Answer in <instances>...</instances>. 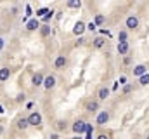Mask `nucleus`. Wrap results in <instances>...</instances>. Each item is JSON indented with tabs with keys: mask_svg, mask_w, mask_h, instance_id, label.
Segmentation results:
<instances>
[{
	"mask_svg": "<svg viewBox=\"0 0 149 139\" xmlns=\"http://www.w3.org/2000/svg\"><path fill=\"white\" fill-rule=\"evenodd\" d=\"M139 82H141V85H148L149 84V73L142 75V77H139Z\"/></svg>",
	"mask_w": 149,
	"mask_h": 139,
	"instance_id": "obj_21",
	"label": "nucleus"
},
{
	"mask_svg": "<svg viewBox=\"0 0 149 139\" xmlns=\"http://www.w3.org/2000/svg\"><path fill=\"white\" fill-rule=\"evenodd\" d=\"M49 138H50V139H59V134H57V132H52Z\"/></svg>",
	"mask_w": 149,
	"mask_h": 139,
	"instance_id": "obj_27",
	"label": "nucleus"
},
{
	"mask_svg": "<svg viewBox=\"0 0 149 139\" xmlns=\"http://www.w3.org/2000/svg\"><path fill=\"white\" fill-rule=\"evenodd\" d=\"M108 120H109V113L104 110V111H101V113L97 115L95 124H99V125H106V124H108Z\"/></svg>",
	"mask_w": 149,
	"mask_h": 139,
	"instance_id": "obj_5",
	"label": "nucleus"
},
{
	"mask_svg": "<svg viewBox=\"0 0 149 139\" xmlns=\"http://www.w3.org/2000/svg\"><path fill=\"white\" fill-rule=\"evenodd\" d=\"M28 124H30V127H38L40 124H42V115L38 113V111H31L28 117Z\"/></svg>",
	"mask_w": 149,
	"mask_h": 139,
	"instance_id": "obj_1",
	"label": "nucleus"
},
{
	"mask_svg": "<svg viewBox=\"0 0 149 139\" xmlns=\"http://www.w3.org/2000/svg\"><path fill=\"white\" fill-rule=\"evenodd\" d=\"M87 110H88V111H92V113H94V111H97V110H99V103H97V101L88 103V104H87Z\"/></svg>",
	"mask_w": 149,
	"mask_h": 139,
	"instance_id": "obj_18",
	"label": "nucleus"
},
{
	"mask_svg": "<svg viewBox=\"0 0 149 139\" xmlns=\"http://www.w3.org/2000/svg\"><path fill=\"white\" fill-rule=\"evenodd\" d=\"M73 132L76 134V136H81V134H85V129H87V122L85 120H76L73 124Z\"/></svg>",
	"mask_w": 149,
	"mask_h": 139,
	"instance_id": "obj_2",
	"label": "nucleus"
},
{
	"mask_svg": "<svg viewBox=\"0 0 149 139\" xmlns=\"http://www.w3.org/2000/svg\"><path fill=\"white\" fill-rule=\"evenodd\" d=\"M118 52L120 54H127L128 52V44L127 42H121V44L118 42Z\"/></svg>",
	"mask_w": 149,
	"mask_h": 139,
	"instance_id": "obj_14",
	"label": "nucleus"
},
{
	"mask_svg": "<svg viewBox=\"0 0 149 139\" xmlns=\"http://www.w3.org/2000/svg\"><path fill=\"white\" fill-rule=\"evenodd\" d=\"M66 5H68L70 9H80V7H81V2H80V0H71V2H68Z\"/></svg>",
	"mask_w": 149,
	"mask_h": 139,
	"instance_id": "obj_17",
	"label": "nucleus"
},
{
	"mask_svg": "<svg viewBox=\"0 0 149 139\" xmlns=\"http://www.w3.org/2000/svg\"><path fill=\"white\" fill-rule=\"evenodd\" d=\"M104 21H106V18L102 16V14H99V16H95V21H94V25L97 26V25H104Z\"/></svg>",
	"mask_w": 149,
	"mask_h": 139,
	"instance_id": "obj_20",
	"label": "nucleus"
},
{
	"mask_svg": "<svg viewBox=\"0 0 149 139\" xmlns=\"http://www.w3.org/2000/svg\"><path fill=\"white\" fill-rule=\"evenodd\" d=\"M47 91H50V89H54L56 87V77L54 75H49V77H43V84H42Z\"/></svg>",
	"mask_w": 149,
	"mask_h": 139,
	"instance_id": "obj_3",
	"label": "nucleus"
},
{
	"mask_svg": "<svg viewBox=\"0 0 149 139\" xmlns=\"http://www.w3.org/2000/svg\"><path fill=\"white\" fill-rule=\"evenodd\" d=\"M97 96H99V99H106V98L109 96V89H108V87H101L99 92H97Z\"/></svg>",
	"mask_w": 149,
	"mask_h": 139,
	"instance_id": "obj_13",
	"label": "nucleus"
},
{
	"mask_svg": "<svg viewBox=\"0 0 149 139\" xmlns=\"http://www.w3.org/2000/svg\"><path fill=\"white\" fill-rule=\"evenodd\" d=\"M31 16H33V11H31V5H30V4H26V18H24V19L28 21V18H31Z\"/></svg>",
	"mask_w": 149,
	"mask_h": 139,
	"instance_id": "obj_22",
	"label": "nucleus"
},
{
	"mask_svg": "<svg viewBox=\"0 0 149 139\" xmlns=\"http://www.w3.org/2000/svg\"><path fill=\"white\" fill-rule=\"evenodd\" d=\"M85 28L90 30V32H94V30H95V25H94V23H88V25H85Z\"/></svg>",
	"mask_w": 149,
	"mask_h": 139,
	"instance_id": "obj_25",
	"label": "nucleus"
},
{
	"mask_svg": "<svg viewBox=\"0 0 149 139\" xmlns=\"http://www.w3.org/2000/svg\"><path fill=\"white\" fill-rule=\"evenodd\" d=\"M26 30H28V32L40 30V21H38L37 18H31V19H28V21H26Z\"/></svg>",
	"mask_w": 149,
	"mask_h": 139,
	"instance_id": "obj_4",
	"label": "nucleus"
},
{
	"mask_svg": "<svg viewBox=\"0 0 149 139\" xmlns=\"http://www.w3.org/2000/svg\"><path fill=\"white\" fill-rule=\"evenodd\" d=\"M139 26V19L135 18V16H130V18H127V28H130V30H135Z\"/></svg>",
	"mask_w": 149,
	"mask_h": 139,
	"instance_id": "obj_7",
	"label": "nucleus"
},
{
	"mask_svg": "<svg viewBox=\"0 0 149 139\" xmlns=\"http://www.w3.org/2000/svg\"><path fill=\"white\" fill-rule=\"evenodd\" d=\"M50 18H52V11H50V12H49V14H45V16H43V18H42V21H43V25H47V23H49V21H50Z\"/></svg>",
	"mask_w": 149,
	"mask_h": 139,
	"instance_id": "obj_24",
	"label": "nucleus"
},
{
	"mask_svg": "<svg viewBox=\"0 0 149 139\" xmlns=\"http://www.w3.org/2000/svg\"><path fill=\"white\" fill-rule=\"evenodd\" d=\"M3 47H5V40H3V38H2V37H0V51H2V49H3Z\"/></svg>",
	"mask_w": 149,
	"mask_h": 139,
	"instance_id": "obj_28",
	"label": "nucleus"
},
{
	"mask_svg": "<svg viewBox=\"0 0 149 139\" xmlns=\"http://www.w3.org/2000/svg\"><path fill=\"white\" fill-rule=\"evenodd\" d=\"M3 111H5V110H3V108H2V106H0V113H3Z\"/></svg>",
	"mask_w": 149,
	"mask_h": 139,
	"instance_id": "obj_33",
	"label": "nucleus"
},
{
	"mask_svg": "<svg viewBox=\"0 0 149 139\" xmlns=\"http://www.w3.org/2000/svg\"><path fill=\"white\" fill-rule=\"evenodd\" d=\"M66 65H68V59H66L64 56H57L56 61H54V66H56L57 70H64L66 68Z\"/></svg>",
	"mask_w": 149,
	"mask_h": 139,
	"instance_id": "obj_6",
	"label": "nucleus"
},
{
	"mask_svg": "<svg viewBox=\"0 0 149 139\" xmlns=\"http://www.w3.org/2000/svg\"><path fill=\"white\" fill-rule=\"evenodd\" d=\"M71 139H83L81 136H74V138H71Z\"/></svg>",
	"mask_w": 149,
	"mask_h": 139,
	"instance_id": "obj_32",
	"label": "nucleus"
},
{
	"mask_svg": "<svg viewBox=\"0 0 149 139\" xmlns=\"http://www.w3.org/2000/svg\"><path fill=\"white\" fill-rule=\"evenodd\" d=\"M104 44H106V40H104L102 37H97V38L94 40V47H95V49H101Z\"/></svg>",
	"mask_w": 149,
	"mask_h": 139,
	"instance_id": "obj_16",
	"label": "nucleus"
},
{
	"mask_svg": "<svg viewBox=\"0 0 149 139\" xmlns=\"http://www.w3.org/2000/svg\"><path fill=\"white\" fill-rule=\"evenodd\" d=\"M118 40H120V44L121 42H127V32H120L118 33Z\"/></svg>",
	"mask_w": 149,
	"mask_h": 139,
	"instance_id": "obj_23",
	"label": "nucleus"
},
{
	"mask_svg": "<svg viewBox=\"0 0 149 139\" xmlns=\"http://www.w3.org/2000/svg\"><path fill=\"white\" fill-rule=\"evenodd\" d=\"M17 12H19V7H17V5H14V7L10 9V14H14V16H16Z\"/></svg>",
	"mask_w": 149,
	"mask_h": 139,
	"instance_id": "obj_26",
	"label": "nucleus"
},
{
	"mask_svg": "<svg viewBox=\"0 0 149 139\" xmlns=\"http://www.w3.org/2000/svg\"><path fill=\"white\" fill-rule=\"evenodd\" d=\"M85 30H87V28H85V23H83V21H78V23L74 25V28H73V33L74 35H81Z\"/></svg>",
	"mask_w": 149,
	"mask_h": 139,
	"instance_id": "obj_9",
	"label": "nucleus"
},
{
	"mask_svg": "<svg viewBox=\"0 0 149 139\" xmlns=\"http://www.w3.org/2000/svg\"><path fill=\"white\" fill-rule=\"evenodd\" d=\"M146 73H148V70H146L144 65H137V66L134 68V75H135V77H142V75H146Z\"/></svg>",
	"mask_w": 149,
	"mask_h": 139,
	"instance_id": "obj_12",
	"label": "nucleus"
},
{
	"mask_svg": "<svg viewBox=\"0 0 149 139\" xmlns=\"http://www.w3.org/2000/svg\"><path fill=\"white\" fill-rule=\"evenodd\" d=\"M97 139H109V138H108L106 134H99V136H97Z\"/></svg>",
	"mask_w": 149,
	"mask_h": 139,
	"instance_id": "obj_30",
	"label": "nucleus"
},
{
	"mask_svg": "<svg viewBox=\"0 0 149 139\" xmlns=\"http://www.w3.org/2000/svg\"><path fill=\"white\" fill-rule=\"evenodd\" d=\"M120 84H127V77H121L120 78Z\"/></svg>",
	"mask_w": 149,
	"mask_h": 139,
	"instance_id": "obj_31",
	"label": "nucleus"
},
{
	"mask_svg": "<svg viewBox=\"0 0 149 139\" xmlns=\"http://www.w3.org/2000/svg\"><path fill=\"white\" fill-rule=\"evenodd\" d=\"M148 139H149V136H148Z\"/></svg>",
	"mask_w": 149,
	"mask_h": 139,
	"instance_id": "obj_34",
	"label": "nucleus"
},
{
	"mask_svg": "<svg viewBox=\"0 0 149 139\" xmlns=\"http://www.w3.org/2000/svg\"><path fill=\"white\" fill-rule=\"evenodd\" d=\"M9 77H10V70L7 68V66L0 68V82H5V80H9Z\"/></svg>",
	"mask_w": 149,
	"mask_h": 139,
	"instance_id": "obj_10",
	"label": "nucleus"
},
{
	"mask_svg": "<svg viewBox=\"0 0 149 139\" xmlns=\"http://www.w3.org/2000/svg\"><path fill=\"white\" fill-rule=\"evenodd\" d=\"M49 12H50V9H47V7L38 9V11H37V19H38V18H43V16H45V14H49Z\"/></svg>",
	"mask_w": 149,
	"mask_h": 139,
	"instance_id": "obj_19",
	"label": "nucleus"
},
{
	"mask_svg": "<svg viewBox=\"0 0 149 139\" xmlns=\"http://www.w3.org/2000/svg\"><path fill=\"white\" fill-rule=\"evenodd\" d=\"M59 129H66V122H59Z\"/></svg>",
	"mask_w": 149,
	"mask_h": 139,
	"instance_id": "obj_29",
	"label": "nucleus"
},
{
	"mask_svg": "<svg viewBox=\"0 0 149 139\" xmlns=\"http://www.w3.org/2000/svg\"><path fill=\"white\" fill-rule=\"evenodd\" d=\"M31 84L35 85V87H40L42 84H43V75L38 71V73H35L33 77H31Z\"/></svg>",
	"mask_w": 149,
	"mask_h": 139,
	"instance_id": "obj_8",
	"label": "nucleus"
},
{
	"mask_svg": "<svg viewBox=\"0 0 149 139\" xmlns=\"http://www.w3.org/2000/svg\"><path fill=\"white\" fill-rule=\"evenodd\" d=\"M28 127H30V124H28V118H26V117H23V118L17 120V129H19V131H26Z\"/></svg>",
	"mask_w": 149,
	"mask_h": 139,
	"instance_id": "obj_11",
	"label": "nucleus"
},
{
	"mask_svg": "<svg viewBox=\"0 0 149 139\" xmlns=\"http://www.w3.org/2000/svg\"><path fill=\"white\" fill-rule=\"evenodd\" d=\"M40 35H42V37H49V35H50V26H49V25H42V26H40Z\"/></svg>",
	"mask_w": 149,
	"mask_h": 139,
	"instance_id": "obj_15",
	"label": "nucleus"
}]
</instances>
